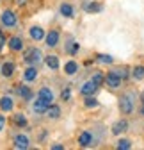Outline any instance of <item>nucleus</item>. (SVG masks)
<instances>
[{
	"label": "nucleus",
	"instance_id": "29",
	"mask_svg": "<svg viewBox=\"0 0 144 150\" xmlns=\"http://www.w3.org/2000/svg\"><path fill=\"white\" fill-rule=\"evenodd\" d=\"M98 61H100V63H103V64H110L114 59L110 57V55H105V54H101V55H98Z\"/></svg>",
	"mask_w": 144,
	"mask_h": 150
},
{
	"label": "nucleus",
	"instance_id": "28",
	"mask_svg": "<svg viewBox=\"0 0 144 150\" xmlns=\"http://www.w3.org/2000/svg\"><path fill=\"white\" fill-rule=\"evenodd\" d=\"M91 81H93V82H96V84L100 86V84H103V82H105V77H103V73H101V71H96V73L93 75V79H91Z\"/></svg>",
	"mask_w": 144,
	"mask_h": 150
},
{
	"label": "nucleus",
	"instance_id": "34",
	"mask_svg": "<svg viewBox=\"0 0 144 150\" xmlns=\"http://www.w3.org/2000/svg\"><path fill=\"white\" fill-rule=\"evenodd\" d=\"M62 148H64L62 145H53V146H52V150H62Z\"/></svg>",
	"mask_w": 144,
	"mask_h": 150
},
{
	"label": "nucleus",
	"instance_id": "37",
	"mask_svg": "<svg viewBox=\"0 0 144 150\" xmlns=\"http://www.w3.org/2000/svg\"><path fill=\"white\" fill-rule=\"evenodd\" d=\"M0 34H2V32H0Z\"/></svg>",
	"mask_w": 144,
	"mask_h": 150
},
{
	"label": "nucleus",
	"instance_id": "13",
	"mask_svg": "<svg viewBox=\"0 0 144 150\" xmlns=\"http://www.w3.org/2000/svg\"><path fill=\"white\" fill-rule=\"evenodd\" d=\"M45 40H46V45L48 47H57L59 45V32L57 30H50L48 34H46V38H45Z\"/></svg>",
	"mask_w": 144,
	"mask_h": 150
},
{
	"label": "nucleus",
	"instance_id": "11",
	"mask_svg": "<svg viewBox=\"0 0 144 150\" xmlns=\"http://www.w3.org/2000/svg\"><path fill=\"white\" fill-rule=\"evenodd\" d=\"M78 145L80 146H91L93 145V134L89 130H84V132L78 136Z\"/></svg>",
	"mask_w": 144,
	"mask_h": 150
},
{
	"label": "nucleus",
	"instance_id": "14",
	"mask_svg": "<svg viewBox=\"0 0 144 150\" xmlns=\"http://www.w3.org/2000/svg\"><path fill=\"white\" fill-rule=\"evenodd\" d=\"M127 129H128V122H127V120H119V122H116V123L112 125V134L119 136V134L124 132Z\"/></svg>",
	"mask_w": 144,
	"mask_h": 150
},
{
	"label": "nucleus",
	"instance_id": "20",
	"mask_svg": "<svg viewBox=\"0 0 144 150\" xmlns=\"http://www.w3.org/2000/svg\"><path fill=\"white\" fill-rule=\"evenodd\" d=\"M64 71H66L68 75H75V73L78 71V64H77L75 61H68V63L64 64Z\"/></svg>",
	"mask_w": 144,
	"mask_h": 150
},
{
	"label": "nucleus",
	"instance_id": "33",
	"mask_svg": "<svg viewBox=\"0 0 144 150\" xmlns=\"http://www.w3.org/2000/svg\"><path fill=\"white\" fill-rule=\"evenodd\" d=\"M4 43H6V38H4L2 34H0V50H2V48H4Z\"/></svg>",
	"mask_w": 144,
	"mask_h": 150
},
{
	"label": "nucleus",
	"instance_id": "35",
	"mask_svg": "<svg viewBox=\"0 0 144 150\" xmlns=\"http://www.w3.org/2000/svg\"><path fill=\"white\" fill-rule=\"evenodd\" d=\"M142 102H144V91H142Z\"/></svg>",
	"mask_w": 144,
	"mask_h": 150
},
{
	"label": "nucleus",
	"instance_id": "31",
	"mask_svg": "<svg viewBox=\"0 0 144 150\" xmlns=\"http://www.w3.org/2000/svg\"><path fill=\"white\" fill-rule=\"evenodd\" d=\"M116 71H117V75H119L121 79H127L128 77V70L127 68H121V70H116Z\"/></svg>",
	"mask_w": 144,
	"mask_h": 150
},
{
	"label": "nucleus",
	"instance_id": "4",
	"mask_svg": "<svg viewBox=\"0 0 144 150\" xmlns=\"http://www.w3.org/2000/svg\"><path fill=\"white\" fill-rule=\"evenodd\" d=\"M0 22H2L4 27H14L18 20H16V14L13 11H4L2 16H0Z\"/></svg>",
	"mask_w": 144,
	"mask_h": 150
},
{
	"label": "nucleus",
	"instance_id": "32",
	"mask_svg": "<svg viewBox=\"0 0 144 150\" xmlns=\"http://www.w3.org/2000/svg\"><path fill=\"white\" fill-rule=\"evenodd\" d=\"M4 127H6V118H4V115H0V132L4 130Z\"/></svg>",
	"mask_w": 144,
	"mask_h": 150
},
{
	"label": "nucleus",
	"instance_id": "18",
	"mask_svg": "<svg viewBox=\"0 0 144 150\" xmlns=\"http://www.w3.org/2000/svg\"><path fill=\"white\" fill-rule=\"evenodd\" d=\"M101 9H103V6L96 4V2H85L84 4V11H87V13H100Z\"/></svg>",
	"mask_w": 144,
	"mask_h": 150
},
{
	"label": "nucleus",
	"instance_id": "1",
	"mask_svg": "<svg viewBox=\"0 0 144 150\" xmlns=\"http://www.w3.org/2000/svg\"><path fill=\"white\" fill-rule=\"evenodd\" d=\"M135 95L134 93H124V95L119 98V109L123 115H130V112L134 111V105H135Z\"/></svg>",
	"mask_w": 144,
	"mask_h": 150
},
{
	"label": "nucleus",
	"instance_id": "6",
	"mask_svg": "<svg viewBox=\"0 0 144 150\" xmlns=\"http://www.w3.org/2000/svg\"><path fill=\"white\" fill-rule=\"evenodd\" d=\"M98 89V84L96 82H93V81H87L82 88H80V95H84V97H89V95H94V91Z\"/></svg>",
	"mask_w": 144,
	"mask_h": 150
},
{
	"label": "nucleus",
	"instance_id": "15",
	"mask_svg": "<svg viewBox=\"0 0 144 150\" xmlns=\"http://www.w3.org/2000/svg\"><path fill=\"white\" fill-rule=\"evenodd\" d=\"M23 79H25L27 82H32V81H36V79H38V68L30 64V66L25 70V73H23Z\"/></svg>",
	"mask_w": 144,
	"mask_h": 150
},
{
	"label": "nucleus",
	"instance_id": "8",
	"mask_svg": "<svg viewBox=\"0 0 144 150\" xmlns=\"http://www.w3.org/2000/svg\"><path fill=\"white\" fill-rule=\"evenodd\" d=\"M16 93H18V97H22V100H32V97H34V93L29 86H18Z\"/></svg>",
	"mask_w": 144,
	"mask_h": 150
},
{
	"label": "nucleus",
	"instance_id": "23",
	"mask_svg": "<svg viewBox=\"0 0 144 150\" xmlns=\"http://www.w3.org/2000/svg\"><path fill=\"white\" fill-rule=\"evenodd\" d=\"M132 75H134L135 81H142L144 79V66H135L134 71H132Z\"/></svg>",
	"mask_w": 144,
	"mask_h": 150
},
{
	"label": "nucleus",
	"instance_id": "7",
	"mask_svg": "<svg viewBox=\"0 0 144 150\" xmlns=\"http://www.w3.org/2000/svg\"><path fill=\"white\" fill-rule=\"evenodd\" d=\"M7 45H9V48H11L13 52H20V50H23V41H22V38H18V36L9 38Z\"/></svg>",
	"mask_w": 144,
	"mask_h": 150
},
{
	"label": "nucleus",
	"instance_id": "21",
	"mask_svg": "<svg viewBox=\"0 0 144 150\" xmlns=\"http://www.w3.org/2000/svg\"><path fill=\"white\" fill-rule=\"evenodd\" d=\"M13 73H14V64L11 61L4 63L2 64V75H4V77H13Z\"/></svg>",
	"mask_w": 144,
	"mask_h": 150
},
{
	"label": "nucleus",
	"instance_id": "25",
	"mask_svg": "<svg viewBox=\"0 0 144 150\" xmlns=\"http://www.w3.org/2000/svg\"><path fill=\"white\" fill-rule=\"evenodd\" d=\"M13 120H14V123H16L18 127H25V125H27V118L22 115V112H18V115H14V118H13Z\"/></svg>",
	"mask_w": 144,
	"mask_h": 150
},
{
	"label": "nucleus",
	"instance_id": "9",
	"mask_svg": "<svg viewBox=\"0 0 144 150\" xmlns=\"http://www.w3.org/2000/svg\"><path fill=\"white\" fill-rule=\"evenodd\" d=\"M48 107H50V105H48L45 100H41L39 97L36 98V102H34V105H32V109H34V112H36V115H45Z\"/></svg>",
	"mask_w": 144,
	"mask_h": 150
},
{
	"label": "nucleus",
	"instance_id": "22",
	"mask_svg": "<svg viewBox=\"0 0 144 150\" xmlns=\"http://www.w3.org/2000/svg\"><path fill=\"white\" fill-rule=\"evenodd\" d=\"M59 11H61V14L66 16V18H71V16H73V7H71L69 4H61Z\"/></svg>",
	"mask_w": 144,
	"mask_h": 150
},
{
	"label": "nucleus",
	"instance_id": "16",
	"mask_svg": "<svg viewBox=\"0 0 144 150\" xmlns=\"http://www.w3.org/2000/svg\"><path fill=\"white\" fill-rule=\"evenodd\" d=\"M45 115H46L48 118H52V120H57V118L61 116V107H59V105H55V104H52V105L46 109Z\"/></svg>",
	"mask_w": 144,
	"mask_h": 150
},
{
	"label": "nucleus",
	"instance_id": "26",
	"mask_svg": "<svg viewBox=\"0 0 144 150\" xmlns=\"http://www.w3.org/2000/svg\"><path fill=\"white\" fill-rule=\"evenodd\" d=\"M116 148L117 150H128V148H132V143L128 139H119L117 145H116Z\"/></svg>",
	"mask_w": 144,
	"mask_h": 150
},
{
	"label": "nucleus",
	"instance_id": "3",
	"mask_svg": "<svg viewBox=\"0 0 144 150\" xmlns=\"http://www.w3.org/2000/svg\"><path fill=\"white\" fill-rule=\"evenodd\" d=\"M121 77H119V75H117V71L114 70V71H109V73H107V77H105V84L107 86H109V88H119L121 86Z\"/></svg>",
	"mask_w": 144,
	"mask_h": 150
},
{
	"label": "nucleus",
	"instance_id": "5",
	"mask_svg": "<svg viewBox=\"0 0 144 150\" xmlns=\"http://www.w3.org/2000/svg\"><path fill=\"white\" fill-rule=\"evenodd\" d=\"M13 146L16 148V150H27L29 148V138L25 136V134H16L14 136V139H13Z\"/></svg>",
	"mask_w": 144,
	"mask_h": 150
},
{
	"label": "nucleus",
	"instance_id": "27",
	"mask_svg": "<svg viewBox=\"0 0 144 150\" xmlns=\"http://www.w3.org/2000/svg\"><path fill=\"white\" fill-rule=\"evenodd\" d=\"M84 104H85V107H98V100H96L93 95H89V97L84 100Z\"/></svg>",
	"mask_w": 144,
	"mask_h": 150
},
{
	"label": "nucleus",
	"instance_id": "10",
	"mask_svg": "<svg viewBox=\"0 0 144 150\" xmlns=\"http://www.w3.org/2000/svg\"><path fill=\"white\" fill-rule=\"evenodd\" d=\"M38 97H39L41 100H45L48 105L53 104V93H52V89H48V88H41L39 93H38Z\"/></svg>",
	"mask_w": 144,
	"mask_h": 150
},
{
	"label": "nucleus",
	"instance_id": "19",
	"mask_svg": "<svg viewBox=\"0 0 144 150\" xmlns=\"http://www.w3.org/2000/svg\"><path fill=\"white\" fill-rule=\"evenodd\" d=\"M45 63L52 70H59V57H57V55H48V57L45 59Z\"/></svg>",
	"mask_w": 144,
	"mask_h": 150
},
{
	"label": "nucleus",
	"instance_id": "12",
	"mask_svg": "<svg viewBox=\"0 0 144 150\" xmlns=\"http://www.w3.org/2000/svg\"><path fill=\"white\" fill-rule=\"evenodd\" d=\"M0 109H2L4 112H11L14 109V102L11 97H2L0 98Z\"/></svg>",
	"mask_w": 144,
	"mask_h": 150
},
{
	"label": "nucleus",
	"instance_id": "17",
	"mask_svg": "<svg viewBox=\"0 0 144 150\" xmlns=\"http://www.w3.org/2000/svg\"><path fill=\"white\" fill-rule=\"evenodd\" d=\"M29 34H30V38H32L34 41H41L43 38H45V32H43L41 27H32V29L29 30Z\"/></svg>",
	"mask_w": 144,
	"mask_h": 150
},
{
	"label": "nucleus",
	"instance_id": "36",
	"mask_svg": "<svg viewBox=\"0 0 144 150\" xmlns=\"http://www.w3.org/2000/svg\"><path fill=\"white\" fill-rule=\"evenodd\" d=\"M142 115H144V105H142Z\"/></svg>",
	"mask_w": 144,
	"mask_h": 150
},
{
	"label": "nucleus",
	"instance_id": "30",
	"mask_svg": "<svg viewBox=\"0 0 144 150\" xmlns=\"http://www.w3.org/2000/svg\"><path fill=\"white\" fill-rule=\"evenodd\" d=\"M61 97H62V100H69V98H71V89H69V88L62 89V93H61Z\"/></svg>",
	"mask_w": 144,
	"mask_h": 150
},
{
	"label": "nucleus",
	"instance_id": "24",
	"mask_svg": "<svg viewBox=\"0 0 144 150\" xmlns=\"http://www.w3.org/2000/svg\"><path fill=\"white\" fill-rule=\"evenodd\" d=\"M78 48H80V45H78V43H75V41H69V43L66 45V52H68V54H71V55H75V54L78 52Z\"/></svg>",
	"mask_w": 144,
	"mask_h": 150
},
{
	"label": "nucleus",
	"instance_id": "2",
	"mask_svg": "<svg viewBox=\"0 0 144 150\" xmlns=\"http://www.w3.org/2000/svg\"><path fill=\"white\" fill-rule=\"evenodd\" d=\"M41 57H43V54H41V50L39 48H30L27 54H25V63H29V64H38L39 61H41Z\"/></svg>",
	"mask_w": 144,
	"mask_h": 150
}]
</instances>
